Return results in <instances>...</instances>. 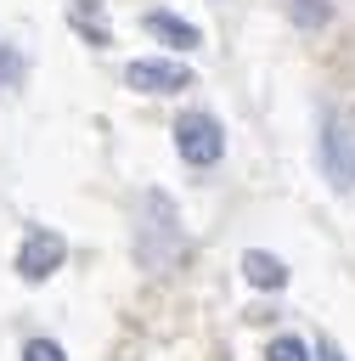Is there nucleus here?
Instances as JSON below:
<instances>
[{
	"instance_id": "nucleus-1",
	"label": "nucleus",
	"mask_w": 355,
	"mask_h": 361,
	"mask_svg": "<svg viewBox=\"0 0 355 361\" xmlns=\"http://www.w3.org/2000/svg\"><path fill=\"white\" fill-rule=\"evenodd\" d=\"M175 152H180L186 164H197V169L220 164V152H225L220 118H214V113H180V118H175Z\"/></svg>"
},
{
	"instance_id": "nucleus-2",
	"label": "nucleus",
	"mask_w": 355,
	"mask_h": 361,
	"mask_svg": "<svg viewBox=\"0 0 355 361\" xmlns=\"http://www.w3.org/2000/svg\"><path fill=\"white\" fill-rule=\"evenodd\" d=\"M124 85L141 90V96H169V90H186L192 85V68L186 62H169V56H135L124 68Z\"/></svg>"
},
{
	"instance_id": "nucleus-3",
	"label": "nucleus",
	"mask_w": 355,
	"mask_h": 361,
	"mask_svg": "<svg viewBox=\"0 0 355 361\" xmlns=\"http://www.w3.org/2000/svg\"><path fill=\"white\" fill-rule=\"evenodd\" d=\"M62 259H68V243L56 231H28L23 248H17V276L23 282H45V276H56Z\"/></svg>"
},
{
	"instance_id": "nucleus-4",
	"label": "nucleus",
	"mask_w": 355,
	"mask_h": 361,
	"mask_svg": "<svg viewBox=\"0 0 355 361\" xmlns=\"http://www.w3.org/2000/svg\"><path fill=\"white\" fill-rule=\"evenodd\" d=\"M321 158H327L332 186H355V141H349L344 124H332V118H327V130H321Z\"/></svg>"
},
{
	"instance_id": "nucleus-5",
	"label": "nucleus",
	"mask_w": 355,
	"mask_h": 361,
	"mask_svg": "<svg viewBox=\"0 0 355 361\" xmlns=\"http://www.w3.org/2000/svg\"><path fill=\"white\" fill-rule=\"evenodd\" d=\"M141 28H147V34H158L163 45H175V51H197V45H203L197 23H186V17H175V11H147V17H141Z\"/></svg>"
},
{
	"instance_id": "nucleus-6",
	"label": "nucleus",
	"mask_w": 355,
	"mask_h": 361,
	"mask_svg": "<svg viewBox=\"0 0 355 361\" xmlns=\"http://www.w3.org/2000/svg\"><path fill=\"white\" fill-rule=\"evenodd\" d=\"M242 276H248L254 288H270V293H276V288L287 282V265H282L276 254H265V248H248V254H242Z\"/></svg>"
},
{
	"instance_id": "nucleus-7",
	"label": "nucleus",
	"mask_w": 355,
	"mask_h": 361,
	"mask_svg": "<svg viewBox=\"0 0 355 361\" xmlns=\"http://www.w3.org/2000/svg\"><path fill=\"white\" fill-rule=\"evenodd\" d=\"M68 23L90 39V45H113V34H107V23H101V6H85V0H73L68 6Z\"/></svg>"
},
{
	"instance_id": "nucleus-8",
	"label": "nucleus",
	"mask_w": 355,
	"mask_h": 361,
	"mask_svg": "<svg viewBox=\"0 0 355 361\" xmlns=\"http://www.w3.org/2000/svg\"><path fill=\"white\" fill-rule=\"evenodd\" d=\"M265 361H310V344H304V338H293V333H282V338H270Z\"/></svg>"
},
{
	"instance_id": "nucleus-9",
	"label": "nucleus",
	"mask_w": 355,
	"mask_h": 361,
	"mask_svg": "<svg viewBox=\"0 0 355 361\" xmlns=\"http://www.w3.org/2000/svg\"><path fill=\"white\" fill-rule=\"evenodd\" d=\"M293 23L299 28H321L327 23V0H293Z\"/></svg>"
},
{
	"instance_id": "nucleus-10",
	"label": "nucleus",
	"mask_w": 355,
	"mask_h": 361,
	"mask_svg": "<svg viewBox=\"0 0 355 361\" xmlns=\"http://www.w3.org/2000/svg\"><path fill=\"white\" fill-rule=\"evenodd\" d=\"M23 361H68V355H62L56 338H28V344H23Z\"/></svg>"
},
{
	"instance_id": "nucleus-11",
	"label": "nucleus",
	"mask_w": 355,
	"mask_h": 361,
	"mask_svg": "<svg viewBox=\"0 0 355 361\" xmlns=\"http://www.w3.org/2000/svg\"><path fill=\"white\" fill-rule=\"evenodd\" d=\"M316 361H344V355H338V344H316Z\"/></svg>"
}]
</instances>
